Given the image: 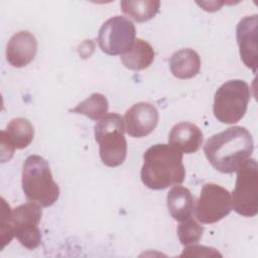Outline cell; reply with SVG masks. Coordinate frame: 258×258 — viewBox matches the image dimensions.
Returning a JSON list of instances; mask_svg holds the SVG:
<instances>
[{"mask_svg": "<svg viewBox=\"0 0 258 258\" xmlns=\"http://www.w3.org/2000/svg\"><path fill=\"white\" fill-rule=\"evenodd\" d=\"M254 150L251 133L242 126H233L210 137L204 152L211 165L222 173H232Z\"/></svg>", "mask_w": 258, "mask_h": 258, "instance_id": "cell-1", "label": "cell"}, {"mask_svg": "<svg viewBox=\"0 0 258 258\" xmlns=\"http://www.w3.org/2000/svg\"><path fill=\"white\" fill-rule=\"evenodd\" d=\"M141 180L148 188L159 190L180 184L185 177L182 152L169 144H155L143 154Z\"/></svg>", "mask_w": 258, "mask_h": 258, "instance_id": "cell-2", "label": "cell"}, {"mask_svg": "<svg viewBox=\"0 0 258 258\" xmlns=\"http://www.w3.org/2000/svg\"><path fill=\"white\" fill-rule=\"evenodd\" d=\"M21 184L26 199L41 207H50L58 200L59 187L48 162L39 155H29L23 162Z\"/></svg>", "mask_w": 258, "mask_h": 258, "instance_id": "cell-3", "label": "cell"}, {"mask_svg": "<svg viewBox=\"0 0 258 258\" xmlns=\"http://www.w3.org/2000/svg\"><path fill=\"white\" fill-rule=\"evenodd\" d=\"M124 131V119L117 113L106 114L94 126L100 158L109 167L119 166L126 159L127 141Z\"/></svg>", "mask_w": 258, "mask_h": 258, "instance_id": "cell-4", "label": "cell"}, {"mask_svg": "<svg viewBox=\"0 0 258 258\" xmlns=\"http://www.w3.org/2000/svg\"><path fill=\"white\" fill-rule=\"evenodd\" d=\"M251 98L249 85L242 80L224 83L216 92L213 111L216 119L225 124L240 121L248 108Z\"/></svg>", "mask_w": 258, "mask_h": 258, "instance_id": "cell-5", "label": "cell"}, {"mask_svg": "<svg viewBox=\"0 0 258 258\" xmlns=\"http://www.w3.org/2000/svg\"><path fill=\"white\" fill-rule=\"evenodd\" d=\"M237 178L232 191V210L244 217L258 213V165L254 158L246 159L236 170Z\"/></svg>", "mask_w": 258, "mask_h": 258, "instance_id": "cell-6", "label": "cell"}, {"mask_svg": "<svg viewBox=\"0 0 258 258\" xmlns=\"http://www.w3.org/2000/svg\"><path fill=\"white\" fill-rule=\"evenodd\" d=\"M42 216L41 206L28 202L14 208L10 215V225L13 236L28 250L36 249L41 242L38 228Z\"/></svg>", "mask_w": 258, "mask_h": 258, "instance_id": "cell-7", "label": "cell"}, {"mask_svg": "<svg viewBox=\"0 0 258 258\" xmlns=\"http://www.w3.org/2000/svg\"><path fill=\"white\" fill-rule=\"evenodd\" d=\"M135 35L133 22L117 15L102 24L98 33V43L103 52L109 55H122L132 46Z\"/></svg>", "mask_w": 258, "mask_h": 258, "instance_id": "cell-8", "label": "cell"}, {"mask_svg": "<svg viewBox=\"0 0 258 258\" xmlns=\"http://www.w3.org/2000/svg\"><path fill=\"white\" fill-rule=\"evenodd\" d=\"M195 210L199 222L203 224L217 223L232 211L231 194L217 183H205Z\"/></svg>", "mask_w": 258, "mask_h": 258, "instance_id": "cell-9", "label": "cell"}, {"mask_svg": "<svg viewBox=\"0 0 258 258\" xmlns=\"http://www.w3.org/2000/svg\"><path fill=\"white\" fill-rule=\"evenodd\" d=\"M158 119V111L154 105L147 102L136 103L125 113L126 132L134 138L145 137L155 129Z\"/></svg>", "mask_w": 258, "mask_h": 258, "instance_id": "cell-10", "label": "cell"}, {"mask_svg": "<svg viewBox=\"0 0 258 258\" xmlns=\"http://www.w3.org/2000/svg\"><path fill=\"white\" fill-rule=\"evenodd\" d=\"M258 17L257 14L242 18L236 27L237 42L241 59L254 73L258 66Z\"/></svg>", "mask_w": 258, "mask_h": 258, "instance_id": "cell-11", "label": "cell"}, {"mask_svg": "<svg viewBox=\"0 0 258 258\" xmlns=\"http://www.w3.org/2000/svg\"><path fill=\"white\" fill-rule=\"evenodd\" d=\"M37 52V40L29 31L13 34L6 46V59L14 68H23L30 63Z\"/></svg>", "mask_w": 258, "mask_h": 258, "instance_id": "cell-12", "label": "cell"}, {"mask_svg": "<svg viewBox=\"0 0 258 258\" xmlns=\"http://www.w3.org/2000/svg\"><path fill=\"white\" fill-rule=\"evenodd\" d=\"M203 141L202 130L196 124L189 122L175 124L168 134V144L185 154L197 152L201 148Z\"/></svg>", "mask_w": 258, "mask_h": 258, "instance_id": "cell-13", "label": "cell"}, {"mask_svg": "<svg viewBox=\"0 0 258 258\" xmlns=\"http://www.w3.org/2000/svg\"><path fill=\"white\" fill-rule=\"evenodd\" d=\"M169 69L171 74L180 80L196 77L201 69V58L199 53L191 48H181L172 53L169 58Z\"/></svg>", "mask_w": 258, "mask_h": 258, "instance_id": "cell-14", "label": "cell"}, {"mask_svg": "<svg viewBox=\"0 0 258 258\" xmlns=\"http://www.w3.org/2000/svg\"><path fill=\"white\" fill-rule=\"evenodd\" d=\"M167 209L170 216L177 222L191 217L195 210V198L188 188L175 185L167 194Z\"/></svg>", "mask_w": 258, "mask_h": 258, "instance_id": "cell-15", "label": "cell"}, {"mask_svg": "<svg viewBox=\"0 0 258 258\" xmlns=\"http://www.w3.org/2000/svg\"><path fill=\"white\" fill-rule=\"evenodd\" d=\"M154 49L150 43L144 39L134 40L130 49L120 56L125 68L132 71H141L147 69L154 59Z\"/></svg>", "mask_w": 258, "mask_h": 258, "instance_id": "cell-16", "label": "cell"}, {"mask_svg": "<svg viewBox=\"0 0 258 258\" xmlns=\"http://www.w3.org/2000/svg\"><path fill=\"white\" fill-rule=\"evenodd\" d=\"M2 132L16 149L27 147L32 142L34 136L32 124L22 117L12 119L8 123L6 130H2Z\"/></svg>", "mask_w": 258, "mask_h": 258, "instance_id": "cell-17", "label": "cell"}, {"mask_svg": "<svg viewBox=\"0 0 258 258\" xmlns=\"http://www.w3.org/2000/svg\"><path fill=\"white\" fill-rule=\"evenodd\" d=\"M124 14L137 22L152 19L159 11L160 2L157 0H124L120 2Z\"/></svg>", "mask_w": 258, "mask_h": 258, "instance_id": "cell-18", "label": "cell"}, {"mask_svg": "<svg viewBox=\"0 0 258 258\" xmlns=\"http://www.w3.org/2000/svg\"><path fill=\"white\" fill-rule=\"evenodd\" d=\"M108 108L109 103L107 98L103 94L93 93L85 101L81 102L75 108L71 109L70 112L82 114L94 121H99L107 114Z\"/></svg>", "mask_w": 258, "mask_h": 258, "instance_id": "cell-19", "label": "cell"}, {"mask_svg": "<svg viewBox=\"0 0 258 258\" xmlns=\"http://www.w3.org/2000/svg\"><path fill=\"white\" fill-rule=\"evenodd\" d=\"M204 233V227L199 224L192 217L180 222L177 227V236L180 243L184 246L197 244Z\"/></svg>", "mask_w": 258, "mask_h": 258, "instance_id": "cell-20", "label": "cell"}, {"mask_svg": "<svg viewBox=\"0 0 258 258\" xmlns=\"http://www.w3.org/2000/svg\"><path fill=\"white\" fill-rule=\"evenodd\" d=\"M11 209L9 205L6 204L5 200L1 199V225H0V232H1V242H2V249L5 247L7 243L11 241L14 237L10 225V215Z\"/></svg>", "mask_w": 258, "mask_h": 258, "instance_id": "cell-21", "label": "cell"}, {"mask_svg": "<svg viewBox=\"0 0 258 258\" xmlns=\"http://www.w3.org/2000/svg\"><path fill=\"white\" fill-rule=\"evenodd\" d=\"M180 256H196V257H216V256H222L216 249L201 246V245H191L184 248L183 252L180 254Z\"/></svg>", "mask_w": 258, "mask_h": 258, "instance_id": "cell-22", "label": "cell"}, {"mask_svg": "<svg viewBox=\"0 0 258 258\" xmlns=\"http://www.w3.org/2000/svg\"><path fill=\"white\" fill-rule=\"evenodd\" d=\"M0 147H1V162H5L9 160L14 152L13 145L8 141L4 133L1 131V137H0Z\"/></svg>", "mask_w": 258, "mask_h": 258, "instance_id": "cell-23", "label": "cell"}]
</instances>
